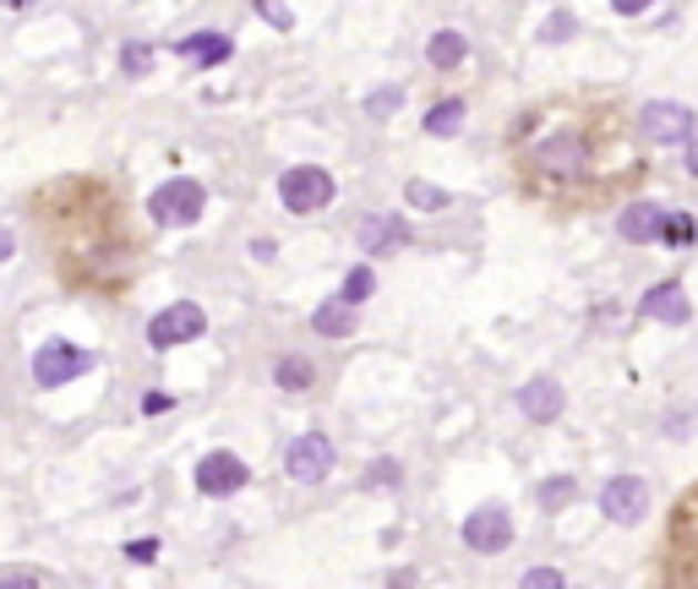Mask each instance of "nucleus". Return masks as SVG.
Returning a JSON list of instances; mask_svg holds the SVG:
<instances>
[{"label": "nucleus", "instance_id": "nucleus-27", "mask_svg": "<svg viewBox=\"0 0 698 589\" xmlns=\"http://www.w3.org/2000/svg\"><path fill=\"white\" fill-rule=\"evenodd\" d=\"M256 11L273 22V28H295V17H290V6H279V0H256Z\"/></svg>", "mask_w": 698, "mask_h": 589}, {"label": "nucleus", "instance_id": "nucleus-26", "mask_svg": "<svg viewBox=\"0 0 698 589\" xmlns=\"http://www.w3.org/2000/svg\"><path fill=\"white\" fill-rule=\"evenodd\" d=\"M404 480V469H398V458H382L377 469L366 475V486H398Z\"/></svg>", "mask_w": 698, "mask_h": 589}, {"label": "nucleus", "instance_id": "nucleus-8", "mask_svg": "<svg viewBox=\"0 0 698 589\" xmlns=\"http://www.w3.org/2000/svg\"><path fill=\"white\" fill-rule=\"evenodd\" d=\"M284 469H290V480H301V486H317L333 475V443L322 437V431H306V437H295L290 443V454H284Z\"/></svg>", "mask_w": 698, "mask_h": 589}, {"label": "nucleus", "instance_id": "nucleus-10", "mask_svg": "<svg viewBox=\"0 0 698 589\" xmlns=\"http://www.w3.org/2000/svg\"><path fill=\"white\" fill-rule=\"evenodd\" d=\"M600 508H606V519L611 524H638L644 514H649V486H644L638 475H617V480H606Z\"/></svg>", "mask_w": 698, "mask_h": 589}, {"label": "nucleus", "instance_id": "nucleus-4", "mask_svg": "<svg viewBox=\"0 0 698 589\" xmlns=\"http://www.w3.org/2000/svg\"><path fill=\"white\" fill-rule=\"evenodd\" d=\"M279 196H284L290 213H317V207L333 202V175L317 170V164H295V170L279 175Z\"/></svg>", "mask_w": 698, "mask_h": 589}, {"label": "nucleus", "instance_id": "nucleus-18", "mask_svg": "<svg viewBox=\"0 0 698 589\" xmlns=\"http://www.w3.org/2000/svg\"><path fill=\"white\" fill-rule=\"evenodd\" d=\"M312 377H317V372H312V360H306V355H284V360L273 366V383H279L284 393H306V388H312Z\"/></svg>", "mask_w": 698, "mask_h": 589}, {"label": "nucleus", "instance_id": "nucleus-1", "mask_svg": "<svg viewBox=\"0 0 698 589\" xmlns=\"http://www.w3.org/2000/svg\"><path fill=\"white\" fill-rule=\"evenodd\" d=\"M535 170L546 181H584L589 175V142L578 131H557L535 148Z\"/></svg>", "mask_w": 698, "mask_h": 589}, {"label": "nucleus", "instance_id": "nucleus-20", "mask_svg": "<svg viewBox=\"0 0 698 589\" xmlns=\"http://www.w3.org/2000/svg\"><path fill=\"white\" fill-rule=\"evenodd\" d=\"M404 202H409V207H421V213H443L453 196H447L443 186H432V181H409V186H404Z\"/></svg>", "mask_w": 698, "mask_h": 589}, {"label": "nucleus", "instance_id": "nucleus-17", "mask_svg": "<svg viewBox=\"0 0 698 589\" xmlns=\"http://www.w3.org/2000/svg\"><path fill=\"white\" fill-rule=\"evenodd\" d=\"M426 61L437 65V71H453V65H464V61H469V44H464V33H453V28L432 33V44H426Z\"/></svg>", "mask_w": 698, "mask_h": 589}, {"label": "nucleus", "instance_id": "nucleus-15", "mask_svg": "<svg viewBox=\"0 0 698 589\" xmlns=\"http://www.w3.org/2000/svg\"><path fill=\"white\" fill-rule=\"evenodd\" d=\"M175 50H181L186 61H196V65H224V61H230V50H235V44H230L224 33H191V39H181Z\"/></svg>", "mask_w": 698, "mask_h": 589}, {"label": "nucleus", "instance_id": "nucleus-14", "mask_svg": "<svg viewBox=\"0 0 698 589\" xmlns=\"http://www.w3.org/2000/svg\"><path fill=\"white\" fill-rule=\"evenodd\" d=\"M660 219H666V213H660L655 202H634V207L617 219V235H623V241H634V246H644V241H660Z\"/></svg>", "mask_w": 698, "mask_h": 589}, {"label": "nucleus", "instance_id": "nucleus-16", "mask_svg": "<svg viewBox=\"0 0 698 589\" xmlns=\"http://www.w3.org/2000/svg\"><path fill=\"white\" fill-rule=\"evenodd\" d=\"M312 327L327 333V338H344V333H355V301H322L317 312H312Z\"/></svg>", "mask_w": 698, "mask_h": 589}, {"label": "nucleus", "instance_id": "nucleus-29", "mask_svg": "<svg viewBox=\"0 0 698 589\" xmlns=\"http://www.w3.org/2000/svg\"><path fill=\"white\" fill-rule=\"evenodd\" d=\"M0 585H44V573H33V568H6Z\"/></svg>", "mask_w": 698, "mask_h": 589}, {"label": "nucleus", "instance_id": "nucleus-3", "mask_svg": "<svg viewBox=\"0 0 698 589\" xmlns=\"http://www.w3.org/2000/svg\"><path fill=\"white\" fill-rule=\"evenodd\" d=\"M638 136L655 142V148H677L694 136V110L688 104H671V99H655L638 110Z\"/></svg>", "mask_w": 698, "mask_h": 589}, {"label": "nucleus", "instance_id": "nucleus-22", "mask_svg": "<svg viewBox=\"0 0 698 589\" xmlns=\"http://www.w3.org/2000/svg\"><path fill=\"white\" fill-rule=\"evenodd\" d=\"M372 290H377V278H372V267H350V278H344V301H372Z\"/></svg>", "mask_w": 698, "mask_h": 589}, {"label": "nucleus", "instance_id": "nucleus-23", "mask_svg": "<svg viewBox=\"0 0 698 589\" xmlns=\"http://www.w3.org/2000/svg\"><path fill=\"white\" fill-rule=\"evenodd\" d=\"M573 497H578V486H573L568 475H557V480H546V486H540V502H546V508H568Z\"/></svg>", "mask_w": 698, "mask_h": 589}, {"label": "nucleus", "instance_id": "nucleus-31", "mask_svg": "<svg viewBox=\"0 0 698 589\" xmlns=\"http://www.w3.org/2000/svg\"><path fill=\"white\" fill-rule=\"evenodd\" d=\"M540 33H546L552 44H557V39H568V33H573V17H563V11H557V17H552V22H546Z\"/></svg>", "mask_w": 698, "mask_h": 589}, {"label": "nucleus", "instance_id": "nucleus-24", "mask_svg": "<svg viewBox=\"0 0 698 589\" xmlns=\"http://www.w3.org/2000/svg\"><path fill=\"white\" fill-rule=\"evenodd\" d=\"M148 65H153V50H148V44H127V50H121V71H127V77H142Z\"/></svg>", "mask_w": 698, "mask_h": 589}, {"label": "nucleus", "instance_id": "nucleus-36", "mask_svg": "<svg viewBox=\"0 0 698 589\" xmlns=\"http://www.w3.org/2000/svg\"><path fill=\"white\" fill-rule=\"evenodd\" d=\"M6 6H33V0H6Z\"/></svg>", "mask_w": 698, "mask_h": 589}, {"label": "nucleus", "instance_id": "nucleus-2", "mask_svg": "<svg viewBox=\"0 0 698 589\" xmlns=\"http://www.w3.org/2000/svg\"><path fill=\"white\" fill-rule=\"evenodd\" d=\"M202 207H208V192H202L196 181H186V175L164 181L159 192L148 196V213H153V224H170V230L196 224V219H202Z\"/></svg>", "mask_w": 698, "mask_h": 589}, {"label": "nucleus", "instance_id": "nucleus-5", "mask_svg": "<svg viewBox=\"0 0 698 589\" xmlns=\"http://www.w3.org/2000/svg\"><path fill=\"white\" fill-rule=\"evenodd\" d=\"M88 366H93V355L77 349V344H65V338L39 344V355H33V377H39V388H61V383H71V377H88Z\"/></svg>", "mask_w": 698, "mask_h": 589}, {"label": "nucleus", "instance_id": "nucleus-7", "mask_svg": "<svg viewBox=\"0 0 698 589\" xmlns=\"http://www.w3.org/2000/svg\"><path fill=\"white\" fill-rule=\"evenodd\" d=\"M196 333H208L202 306H196V301H175V306H164V312L148 323V344H153V349H175V344H186Z\"/></svg>", "mask_w": 698, "mask_h": 589}, {"label": "nucleus", "instance_id": "nucleus-12", "mask_svg": "<svg viewBox=\"0 0 698 589\" xmlns=\"http://www.w3.org/2000/svg\"><path fill=\"white\" fill-rule=\"evenodd\" d=\"M563 404H568V393H563L557 377H535V383L518 388V409H524V420H557Z\"/></svg>", "mask_w": 698, "mask_h": 589}, {"label": "nucleus", "instance_id": "nucleus-33", "mask_svg": "<svg viewBox=\"0 0 698 589\" xmlns=\"http://www.w3.org/2000/svg\"><path fill=\"white\" fill-rule=\"evenodd\" d=\"M611 6H617V11H623V17H638V11H649V6H655V0H611Z\"/></svg>", "mask_w": 698, "mask_h": 589}, {"label": "nucleus", "instance_id": "nucleus-19", "mask_svg": "<svg viewBox=\"0 0 698 589\" xmlns=\"http://www.w3.org/2000/svg\"><path fill=\"white\" fill-rule=\"evenodd\" d=\"M426 131H432V136H458V131H464V104H458V99H443V104L426 115Z\"/></svg>", "mask_w": 698, "mask_h": 589}, {"label": "nucleus", "instance_id": "nucleus-13", "mask_svg": "<svg viewBox=\"0 0 698 589\" xmlns=\"http://www.w3.org/2000/svg\"><path fill=\"white\" fill-rule=\"evenodd\" d=\"M409 241V230H404V219H387V213H372L366 224H361V246L382 257V252H398Z\"/></svg>", "mask_w": 698, "mask_h": 589}, {"label": "nucleus", "instance_id": "nucleus-28", "mask_svg": "<svg viewBox=\"0 0 698 589\" xmlns=\"http://www.w3.org/2000/svg\"><path fill=\"white\" fill-rule=\"evenodd\" d=\"M524 585H529V589H557V585H563V573H557V568H529V573H524Z\"/></svg>", "mask_w": 698, "mask_h": 589}, {"label": "nucleus", "instance_id": "nucleus-11", "mask_svg": "<svg viewBox=\"0 0 698 589\" xmlns=\"http://www.w3.org/2000/svg\"><path fill=\"white\" fill-rule=\"evenodd\" d=\"M638 312L649 317V323H671V327H682L688 317H694V301L682 295V284H655L644 301H638Z\"/></svg>", "mask_w": 698, "mask_h": 589}, {"label": "nucleus", "instance_id": "nucleus-6", "mask_svg": "<svg viewBox=\"0 0 698 589\" xmlns=\"http://www.w3.org/2000/svg\"><path fill=\"white\" fill-rule=\"evenodd\" d=\"M252 480V469L241 464V454H230V448H213V454L196 458V491L202 497H230V491H241Z\"/></svg>", "mask_w": 698, "mask_h": 589}, {"label": "nucleus", "instance_id": "nucleus-35", "mask_svg": "<svg viewBox=\"0 0 698 589\" xmlns=\"http://www.w3.org/2000/svg\"><path fill=\"white\" fill-rule=\"evenodd\" d=\"M688 170L698 175V142H688Z\"/></svg>", "mask_w": 698, "mask_h": 589}, {"label": "nucleus", "instance_id": "nucleus-32", "mask_svg": "<svg viewBox=\"0 0 698 589\" xmlns=\"http://www.w3.org/2000/svg\"><path fill=\"white\" fill-rule=\"evenodd\" d=\"M159 409H170V393H148L142 398V415H159Z\"/></svg>", "mask_w": 698, "mask_h": 589}, {"label": "nucleus", "instance_id": "nucleus-30", "mask_svg": "<svg viewBox=\"0 0 698 589\" xmlns=\"http://www.w3.org/2000/svg\"><path fill=\"white\" fill-rule=\"evenodd\" d=\"M127 557L131 562H153V557H159V540H131Z\"/></svg>", "mask_w": 698, "mask_h": 589}, {"label": "nucleus", "instance_id": "nucleus-25", "mask_svg": "<svg viewBox=\"0 0 698 589\" xmlns=\"http://www.w3.org/2000/svg\"><path fill=\"white\" fill-rule=\"evenodd\" d=\"M398 104H404V93H398V88H377V93L366 99V110H372V115H393Z\"/></svg>", "mask_w": 698, "mask_h": 589}, {"label": "nucleus", "instance_id": "nucleus-21", "mask_svg": "<svg viewBox=\"0 0 698 589\" xmlns=\"http://www.w3.org/2000/svg\"><path fill=\"white\" fill-rule=\"evenodd\" d=\"M660 241H666V246H694L698 241L694 213H666V219H660Z\"/></svg>", "mask_w": 698, "mask_h": 589}, {"label": "nucleus", "instance_id": "nucleus-9", "mask_svg": "<svg viewBox=\"0 0 698 589\" xmlns=\"http://www.w3.org/2000/svg\"><path fill=\"white\" fill-rule=\"evenodd\" d=\"M508 540H513L508 508H475V514L464 519V546H469V551H480V557L508 551Z\"/></svg>", "mask_w": 698, "mask_h": 589}, {"label": "nucleus", "instance_id": "nucleus-34", "mask_svg": "<svg viewBox=\"0 0 698 589\" xmlns=\"http://www.w3.org/2000/svg\"><path fill=\"white\" fill-rule=\"evenodd\" d=\"M11 252H17V235L0 224V262H11Z\"/></svg>", "mask_w": 698, "mask_h": 589}]
</instances>
